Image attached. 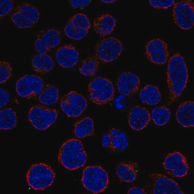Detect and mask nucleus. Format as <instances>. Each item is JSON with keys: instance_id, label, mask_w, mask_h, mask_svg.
Segmentation results:
<instances>
[{"instance_id": "nucleus-1", "label": "nucleus", "mask_w": 194, "mask_h": 194, "mask_svg": "<svg viewBox=\"0 0 194 194\" xmlns=\"http://www.w3.org/2000/svg\"><path fill=\"white\" fill-rule=\"evenodd\" d=\"M167 76L169 91L168 102L171 104L180 96L188 80L186 63L183 57L179 53L174 54L169 59Z\"/></svg>"}, {"instance_id": "nucleus-2", "label": "nucleus", "mask_w": 194, "mask_h": 194, "mask_svg": "<svg viewBox=\"0 0 194 194\" xmlns=\"http://www.w3.org/2000/svg\"><path fill=\"white\" fill-rule=\"evenodd\" d=\"M87 155L82 142L71 138L62 145L59 152L58 159L65 169L74 170L83 167L87 160Z\"/></svg>"}, {"instance_id": "nucleus-3", "label": "nucleus", "mask_w": 194, "mask_h": 194, "mask_svg": "<svg viewBox=\"0 0 194 194\" xmlns=\"http://www.w3.org/2000/svg\"><path fill=\"white\" fill-rule=\"evenodd\" d=\"M55 177V174L53 169L43 163L33 164L26 175L28 185L36 190H43L51 186Z\"/></svg>"}, {"instance_id": "nucleus-4", "label": "nucleus", "mask_w": 194, "mask_h": 194, "mask_svg": "<svg viewBox=\"0 0 194 194\" xmlns=\"http://www.w3.org/2000/svg\"><path fill=\"white\" fill-rule=\"evenodd\" d=\"M82 182L88 191L93 193L104 191L107 188L109 179L106 170L99 166H89L83 171Z\"/></svg>"}, {"instance_id": "nucleus-5", "label": "nucleus", "mask_w": 194, "mask_h": 194, "mask_svg": "<svg viewBox=\"0 0 194 194\" xmlns=\"http://www.w3.org/2000/svg\"><path fill=\"white\" fill-rule=\"evenodd\" d=\"M89 97L95 104H106L113 99L115 89L112 82L106 78L98 77L93 79L88 87Z\"/></svg>"}, {"instance_id": "nucleus-6", "label": "nucleus", "mask_w": 194, "mask_h": 194, "mask_svg": "<svg viewBox=\"0 0 194 194\" xmlns=\"http://www.w3.org/2000/svg\"><path fill=\"white\" fill-rule=\"evenodd\" d=\"M58 114V112L55 109L41 104H37L30 109L28 113V118L35 129L39 130H44L55 123Z\"/></svg>"}, {"instance_id": "nucleus-7", "label": "nucleus", "mask_w": 194, "mask_h": 194, "mask_svg": "<svg viewBox=\"0 0 194 194\" xmlns=\"http://www.w3.org/2000/svg\"><path fill=\"white\" fill-rule=\"evenodd\" d=\"M45 85L43 79L40 77L35 75L27 74L17 81L15 89L20 97L31 99L38 98Z\"/></svg>"}, {"instance_id": "nucleus-8", "label": "nucleus", "mask_w": 194, "mask_h": 194, "mask_svg": "<svg viewBox=\"0 0 194 194\" xmlns=\"http://www.w3.org/2000/svg\"><path fill=\"white\" fill-rule=\"evenodd\" d=\"M121 41L113 37L104 38L99 42L95 48V55L99 62L108 63L117 59L123 50Z\"/></svg>"}, {"instance_id": "nucleus-9", "label": "nucleus", "mask_w": 194, "mask_h": 194, "mask_svg": "<svg viewBox=\"0 0 194 194\" xmlns=\"http://www.w3.org/2000/svg\"><path fill=\"white\" fill-rule=\"evenodd\" d=\"M173 5L172 13L174 23L182 30L191 29L194 22L193 1L191 0L181 1Z\"/></svg>"}, {"instance_id": "nucleus-10", "label": "nucleus", "mask_w": 194, "mask_h": 194, "mask_svg": "<svg viewBox=\"0 0 194 194\" xmlns=\"http://www.w3.org/2000/svg\"><path fill=\"white\" fill-rule=\"evenodd\" d=\"M60 106L62 111L69 117L76 118L80 116L87 106V101L81 94L72 91L61 99Z\"/></svg>"}, {"instance_id": "nucleus-11", "label": "nucleus", "mask_w": 194, "mask_h": 194, "mask_svg": "<svg viewBox=\"0 0 194 194\" xmlns=\"http://www.w3.org/2000/svg\"><path fill=\"white\" fill-rule=\"evenodd\" d=\"M163 166L165 171L178 178L186 176L189 170L188 164L185 156L178 151L168 154L164 159Z\"/></svg>"}, {"instance_id": "nucleus-12", "label": "nucleus", "mask_w": 194, "mask_h": 194, "mask_svg": "<svg viewBox=\"0 0 194 194\" xmlns=\"http://www.w3.org/2000/svg\"><path fill=\"white\" fill-rule=\"evenodd\" d=\"M149 176L152 180L149 189L151 193H184L177 182L162 174L152 172Z\"/></svg>"}, {"instance_id": "nucleus-13", "label": "nucleus", "mask_w": 194, "mask_h": 194, "mask_svg": "<svg viewBox=\"0 0 194 194\" xmlns=\"http://www.w3.org/2000/svg\"><path fill=\"white\" fill-rule=\"evenodd\" d=\"M145 53L150 62L157 65L165 63L169 56L167 43L159 38H154L147 42L146 46Z\"/></svg>"}, {"instance_id": "nucleus-14", "label": "nucleus", "mask_w": 194, "mask_h": 194, "mask_svg": "<svg viewBox=\"0 0 194 194\" xmlns=\"http://www.w3.org/2000/svg\"><path fill=\"white\" fill-rule=\"evenodd\" d=\"M140 81L139 77L130 72L121 74L117 80L118 91L121 94L127 96L133 95L138 90Z\"/></svg>"}, {"instance_id": "nucleus-15", "label": "nucleus", "mask_w": 194, "mask_h": 194, "mask_svg": "<svg viewBox=\"0 0 194 194\" xmlns=\"http://www.w3.org/2000/svg\"><path fill=\"white\" fill-rule=\"evenodd\" d=\"M79 57L76 48L71 44L65 45L59 47L56 52L55 59L61 67L70 68L78 62Z\"/></svg>"}, {"instance_id": "nucleus-16", "label": "nucleus", "mask_w": 194, "mask_h": 194, "mask_svg": "<svg viewBox=\"0 0 194 194\" xmlns=\"http://www.w3.org/2000/svg\"><path fill=\"white\" fill-rule=\"evenodd\" d=\"M151 115L144 107L135 106L130 110L128 122L130 127L136 131L141 130L148 125L151 120Z\"/></svg>"}, {"instance_id": "nucleus-17", "label": "nucleus", "mask_w": 194, "mask_h": 194, "mask_svg": "<svg viewBox=\"0 0 194 194\" xmlns=\"http://www.w3.org/2000/svg\"><path fill=\"white\" fill-rule=\"evenodd\" d=\"M176 117L178 122L183 127H193L194 124L193 101H187L181 104L177 109Z\"/></svg>"}, {"instance_id": "nucleus-18", "label": "nucleus", "mask_w": 194, "mask_h": 194, "mask_svg": "<svg viewBox=\"0 0 194 194\" xmlns=\"http://www.w3.org/2000/svg\"><path fill=\"white\" fill-rule=\"evenodd\" d=\"M117 176L122 181L132 183L136 179L139 172V167L135 162L127 161L119 163L115 169Z\"/></svg>"}, {"instance_id": "nucleus-19", "label": "nucleus", "mask_w": 194, "mask_h": 194, "mask_svg": "<svg viewBox=\"0 0 194 194\" xmlns=\"http://www.w3.org/2000/svg\"><path fill=\"white\" fill-rule=\"evenodd\" d=\"M116 24L114 16L109 14H102L94 18L93 26L95 32L101 37L109 35L113 31Z\"/></svg>"}, {"instance_id": "nucleus-20", "label": "nucleus", "mask_w": 194, "mask_h": 194, "mask_svg": "<svg viewBox=\"0 0 194 194\" xmlns=\"http://www.w3.org/2000/svg\"><path fill=\"white\" fill-rule=\"evenodd\" d=\"M110 137L109 149L115 152H121L128 148L129 142L126 134L123 131L116 128H112L108 132Z\"/></svg>"}, {"instance_id": "nucleus-21", "label": "nucleus", "mask_w": 194, "mask_h": 194, "mask_svg": "<svg viewBox=\"0 0 194 194\" xmlns=\"http://www.w3.org/2000/svg\"><path fill=\"white\" fill-rule=\"evenodd\" d=\"M31 64L36 73L44 75L52 69L54 66V61L52 58L47 54H37L32 57Z\"/></svg>"}, {"instance_id": "nucleus-22", "label": "nucleus", "mask_w": 194, "mask_h": 194, "mask_svg": "<svg viewBox=\"0 0 194 194\" xmlns=\"http://www.w3.org/2000/svg\"><path fill=\"white\" fill-rule=\"evenodd\" d=\"M139 97L143 103L153 105H157L160 101L161 95L157 86L152 84H148L141 89Z\"/></svg>"}, {"instance_id": "nucleus-23", "label": "nucleus", "mask_w": 194, "mask_h": 194, "mask_svg": "<svg viewBox=\"0 0 194 194\" xmlns=\"http://www.w3.org/2000/svg\"><path fill=\"white\" fill-rule=\"evenodd\" d=\"M94 131L92 119L86 117L76 121L74 125V132L75 136L82 139L92 135Z\"/></svg>"}, {"instance_id": "nucleus-24", "label": "nucleus", "mask_w": 194, "mask_h": 194, "mask_svg": "<svg viewBox=\"0 0 194 194\" xmlns=\"http://www.w3.org/2000/svg\"><path fill=\"white\" fill-rule=\"evenodd\" d=\"M59 96L58 88L54 85L47 84L45 85L38 99L41 104L48 106L55 104L59 99Z\"/></svg>"}, {"instance_id": "nucleus-25", "label": "nucleus", "mask_w": 194, "mask_h": 194, "mask_svg": "<svg viewBox=\"0 0 194 194\" xmlns=\"http://www.w3.org/2000/svg\"><path fill=\"white\" fill-rule=\"evenodd\" d=\"M36 37L43 41L51 50L60 44L61 40V34L58 30L50 28L40 30Z\"/></svg>"}, {"instance_id": "nucleus-26", "label": "nucleus", "mask_w": 194, "mask_h": 194, "mask_svg": "<svg viewBox=\"0 0 194 194\" xmlns=\"http://www.w3.org/2000/svg\"><path fill=\"white\" fill-rule=\"evenodd\" d=\"M16 112L12 108H6L1 109L0 128L2 130H8L14 128L17 124Z\"/></svg>"}, {"instance_id": "nucleus-27", "label": "nucleus", "mask_w": 194, "mask_h": 194, "mask_svg": "<svg viewBox=\"0 0 194 194\" xmlns=\"http://www.w3.org/2000/svg\"><path fill=\"white\" fill-rule=\"evenodd\" d=\"M14 11L20 13L35 25L39 20L40 13L38 9L30 3L24 2L18 5Z\"/></svg>"}, {"instance_id": "nucleus-28", "label": "nucleus", "mask_w": 194, "mask_h": 194, "mask_svg": "<svg viewBox=\"0 0 194 194\" xmlns=\"http://www.w3.org/2000/svg\"><path fill=\"white\" fill-rule=\"evenodd\" d=\"M99 61L95 55L84 59L79 68L80 74L87 77L95 76L98 70Z\"/></svg>"}, {"instance_id": "nucleus-29", "label": "nucleus", "mask_w": 194, "mask_h": 194, "mask_svg": "<svg viewBox=\"0 0 194 194\" xmlns=\"http://www.w3.org/2000/svg\"><path fill=\"white\" fill-rule=\"evenodd\" d=\"M171 116L169 109L166 106H162L155 108L152 111L151 118L156 125L162 126L169 121Z\"/></svg>"}, {"instance_id": "nucleus-30", "label": "nucleus", "mask_w": 194, "mask_h": 194, "mask_svg": "<svg viewBox=\"0 0 194 194\" xmlns=\"http://www.w3.org/2000/svg\"><path fill=\"white\" fill-rule=\"evenodd\" d=\"M89 31L76 27L69 22L64 29L65 34L68 37L75 40H79L84 38L87 35Z\"/></svg>"}, {"instance_id": "nucleus-31", "label": "nucleus", "mask_w": 194, "mask_h": 194, "mask_svg": "<svg viewBox=\"0 0 194 194\" xmlns=\"http://www.w3.org/2000/svg\"><path fill=\"white\" fill-rule=\"evenodd\" d=\"M68 22L73 26L82 29L89 30L91 27L89 19L83 13L75 14L71 17Z\"/></svg>"}, {"instance_id": "nucleus-32", "label": "nucleus", "mask_w": 194, "mask_h": 194, "mask_svg": "<svg viewBox=\"0 0 194 194\" xmlns=\"http://www.w3.org/2000/svg\"><path fill=\"white\" fill-rule=\"evenodd\" d=\"M10 18L14 24L20 28H29L35 25L31 21L18 12H14L11 14Z\"/></svg>"}, {"instance_id": "nucleus-33", "label": "nucleus", "mask_w": 194, "mask_h": 194, "mask_svg": "<svg viewBox=\"0 0 194 194\" xmlns=\"http://www.w3.org/2000/svg\"><path fill=\"white\" fill-rule=\"evenodd\" d=\"M0 83L3 84L12 77V68L7 62L1 60L0 63Z\"/></svg>"}, {"instance_id": "nucleus-34", "label": "nucleus", "mask_w": 194, "mask_h": 194, "mask_svg": "<svg viewBox=\"0 0 194 194\" xmlns=\"http://www.w3.org/2000/svg\"><path fill=\"white\" fill-rule=\"evenodd\" d=\"M15 1L11 0H0V17L1 19L8 15L13 9Z\"/></svg>"}, {"instance_id": "nucleus-35", "label": "nucleus", "mask_w": 194, "mask_h": 194, "mask_svg": "<svg viewBox=\"0 0 194 194\" xmlns=\"http://www.w3.org/2000/svg\"><path fill=\"white\" fill-rule=\"evenodd\" d=\"M175 2L174 0H149V3L154 8L166 9L173 5Z\"/></svg>"}, {"instance_id": "nucleus-36", "label": "nucleus", "mask_w": 194, "mask_h": 194, "mask_svg": "<svg viewBox=\"0 0 194 194\" xmlns=\"http://www.w3.org/2000/svg\"><path fill=\"white\" fill-rule=\"evenodd\" d=\"M34 47L36 52L38 54H46L50 50L43 41L37 37L35 41Z\"/></svg>"}, {"instance_id": "nucleus-37", "label": "nucleus", "mask_w": 194, "mask_h": 194, "mask_svg": "<svg viewBox=\"0 0 194 194\" xmlns=\"http://www.w3.org/2000/svg\"><path fill=\"white\" fill-rule=\"evenodd\" d=\"M0 93V109L5 105L10 100V95L8 92L4 89L1 88Z\"/></svg>"}, {"instance_id": "nucleus-38", "label": "nucleus", "mask_w": 194, "mask_h": 194, "mask_svg": "<svg viewBox=\"0 0 194 194\" xmlns=\"http://www.w3.org/2000/svg\"><path fill=\"white\" fill-rule=\"evenodd\" d=\"M91 2L90 0H70V5L74 8L84 7L88 5Z\"/></svg>"}, {"instance_id": "nucleus-39", "label": "nucleus", "mask_w": 194, "mask_h": 194, "mask_svg": "<svg viewBox=\"0 0 194 194\" xmlns=\"http://www.w3.org/2000/svg\"><path fill=\"white\" fill-rule=\"evenodd\" d=\"M102 144L104 148L109 149L110 145V137L108 132L105 133L102 137Z\"/></svg>"}, {"instance_id": "nucleus-40", "label": "nucleus", "mask_w": 194, "mask_h": 194, "mask_svg": "<svg viewBox=\"0 0 194 194\" xmlns=\"http://www.w3.org/2000/svg\"><path fill=\"white\" fill-rule=\"evenodd\" d=\"M147 193L142 188L138 186H133L128 191V194H146Z\"/></svg>"}, {"instance_id": "nucleus-41", "label": "nucleus", "mask_w": 194, "mask_h": 194, "mask_svg": "<svg viewBox=\"0 0 194 194\" xmlns=\"http://www.w3.org/2000/svg\"><path fill=\"white\" fill-rule=\"evenodd\" d=\"M102 1L104 3H112L114 2L115 1H116V0H102Z\"/></svg>"}]
</instances>
